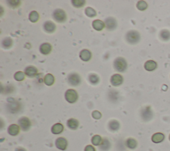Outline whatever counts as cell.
I'll return each instance as SVG.
<instances>
[{"mask_svg": "<svg viewBox=\"0 0 170 151\" xmlns=\"http://www.w3.org/2000/svg\"><path fill=\"white\" fill-rule=\"evenodd\" d=\"M68 82L72 86H77L81 83V78L78 73H72L68 76Z\"/></svg>", "mask_w": 170, "mask_h": 151, "instance_id": "obj_6", "label": "cell"}, {"mask_svg": "<svg viewBox=\"0 0 170 151\" xmlns=\"http://www.w3.org/2000/svg\"><path fill=\"white\" fill-rule=\"evenodd\" d=\"M20 127L16 124H11L7 129V132L11 136H17L19 133Z\"/></svg>", "mask_w": 170, "mask_h": 151, "instance_id": "obj_15", "label": "cell"}, {"mask_svg": "<svg viewBox=\"0 0 170 151\" xmlns=\"http://www.w3.org/2000/svg\"><path fill=\"white\" fill-rule=\"evenodd\" d=\"M92 27L95 29V30L100 31L103 30V29L105 27V23L103 22V21H101L100 19H96L95 21H93Z\"/></svg>", "mask_w": 170, "mask_h": 151, "instance_id": "obj_18", "label": "cell"}, {"mask_svg": "<svg viewBox=\"0 0 170 151\" xmlns=\"http://www.w3.org/2000/svg\"><path fill=\"white\" fill-rule=\"evenodd\" d=\"M84 151H96V149L92 145H87L84 149Z\"/></svg>", "mask_w": 170, "mask_h": 151, "instance_id": "obj_36", "label": "cell"}, {"mask_svg": "<svg viewBox=\"0 0 170 151\" xmlns=\"http://www.w3.org/2000/svg\"><path fill=\"white\" fill-rule=\"evenodd\" d=\"M52 50V46L49 43H44L41 45L39 51L42 55H48Z\"/></svg>", "mask_w": 170, "mask_h": 151, "instance_id": "obj_14", "label": "cell"}, {"mask_svg": "<svg viewBox=\"0 0 170 151\" xmlns=\"http://www.w3.org/2000/svg\"><path fill=\"white\" fill-rule=\"evenodd\" d=\"M7 3L8 5L13 8H15L17 7H18L21 4L20 1H15V0H14V1H7Z\"/></svg>", "mask_w": 170, "mask_h": 151, "instance_id": "obj_34", "label": "cell"}, {"mask_svg": "<svg viewBox=\"0 0 170 151\" xmlns=\"http://www.w3.org/2000/svg\"><path fill=\"white\" fill-rule=\"evenodd\" d=\"M67 126L71 130H76L77 129L79 126V121L73 118L69 119L67 120Z\"/></svg>", "mask_w": 170, "mask_h": 151, "instance_id": "obj_20", "label": "cell"}, {"mask_svg": "<svg viewBox=\"0 0 170 151\" xmlns=\"http://www.w3.org/2000/svg\"><path fill=\"white\" fill-rule=\"evenodd\" d=\"M65 98L68 103H75L78 100L79 95L75 90L68 89L65 93Z\"/></svg>", "mask_w": 170, "mask_h": 151, "instance_id": "obj_4", "label": "cell"}, {"mask_svg": "<svg viewBox=\"0 0 170 151\" xmlns=\"http://www.w3.org/2000/svg\"><path fill=\"white\" fill-rule=\"evenodd\" d=\"M160 37L161 40L168 41L170 39V31L167 30V29H163L160 31Z\"/></svg>", "mask_w": 170, "mask_h": 151, "instance_id": "obj_25", "label": "cell"}, {"mask_svg": "<svg viewBox=\"0 0 170 151\" xmlns=\"http://www.w3.org/2000/svg\"><path fill=\"white\" fill-rule=\"evenodd\" d=\"M85 14H86L89 18H94L96 16V11L91 7H88L85 9Z\"/></svg>", "mask_w": 170, "mask_h": 151, "instance_id": "obj_29", "label": "cell"}, {"mask_svg": "<svg viewBox=\"0 0 170 151\" xmlns=\"http://www.w3.org/2000/svg\"><path fill=\"white\" fill-rule=\"evenodd\" d=\"M126 39L127 43L130 44H136L140 40V33L136 30H130L127 31L126 35Z\"/></svg>", "mask_w": 170, "mask_h": 151, "instance_id": "obj_1", "label": "cell"}, {"mask_svg": "<svg viewBox=\"0 0 170 151\" xmlns=\"http://www.w3.org/2000/svg\"><path fill=\"white\" fill-rule=\"evenodd\" d=\"M71 3L74 7L76 8H80L84 6V4L86 3V2L84 1V0H73Z\"/></svg>", "mask_w": 170, "mask_h": 151, "instance_id": "obj_31", "label": "cell"}, {"mask_svg": "<svg viewBox=\"0 0 170 151\" xmlns=\"http://www.w3.org/2000/svg\"><path fill=\"white\" fill-rule=\"evenodd\" d=\"M108 127L110 131H116L120 128V123L116 120H112L108 123Z\"/></svg>", "mask_w": 170, "mask_h": 151, "instance_id": "obj_24", "label": "cell"}, {"mask_svg": "<svg viewBox=\"0 0 170 151\" xmlns=\"http://www.w3.org/2000/svg\"><path fill=\"white\" fill-rule=\"evenodd\" d=\"M53 18L58 23H63L67 20L65 11L61 9H56L53 13Z\"/></svg>", "mask_w": 170, "mask_h": 151, "instance_id": "obj_3", "label": "cell"}, {"mask_svg": "<svg viewBox=\"0 0 170 151\" xmlns=\"http://www.w3.org/2000/svg\"><path fill=\"white\" fill-rule=\"evenodd\" d=\"M15 151H27V150L22 147H19L15 149Z\"/></svg>", "mask_w": 170, "mask_h": 151, "instance_id": "obj_37", "label": "cell"}, {"mask_svg": "<svg viewBox=\"0 0 170 151\" xmlns=\"http://www.w3.org/2000/svg\"><path fill=\"white\" fill-rule=\"evenodd\" d=\"M43 81L46 85L51 86L55 83V77L51 74H50V73L47 74L44 77Z\"/></svg>", "mask_w": 170, "mask_h": 151, "instance_id": "obj_22", "label": "cell"}, {"mask_svg": "<svg viewBox=\"0 0 170 151\" xmlns=\"http://www.w3.org/2000/svg\"><path fill=\"white\" fill-rule=\"evenodd\" d=\"M56 147L61 150H65L68 146V142L65 138L59 137L55 141Z\"/></svg>", "mask_w": 170, "mask_h": 151, "instance_id": "obj_9", "label": "cell"}, {"mask_svg": "<svg viewBox=\"0 0 170 151\" xmlns=\"http://www.w3.org/2000/svg\"><path fill=\"white\" fill-rule=\"evenodd\" d=\"M126 145L130 149H135L138 146V142L133 138H128L126 141Z\"/></svg>", "mask_w": 170, "mask_h": 151, "instance_id": "obj_21", "label": "cell"}, {"mask_svg": "<svg viewBox=\"0 0 170 151\" xmlns=\"http://www.w3.org/2000/svg\"><path fill=\"white\" fill-rule=\"evenodd\" d=\"M103 138L98 135L93 136L91 139L92 144L95 146H100L102 144V142H103Z\"/></svg>", "mask_w": 170, "mask_h": 151, "instance_id": "obj_27", "label": "cell"}, {"mask_svg": "<svg viewBox=\"0 0 170 151\" xmlns=\"http://www.w3.org/2000/svg\"><path fill=\"white\" fill-rule=\"evenodd\" d=\"M141 117L144 121H150L153 118V111L150 107H144L141 111Z\"/></svg>", "mask_w": 170, "mask_h": 151, "instance_id": "obj_7", "label": "cell"}, {"mask_svg": "<svg viewBox=\"0 0 170 151\" xmlns=\"http://www.w3.org/2000/svg\"><path fill=\"white\" fill-rule=\"evenodd\" d=\"M92 116L95 119L99 120L100 119H101L102 114H101V112H99V111H94L92 113Z\"/></svg>", "mask_w": 170, "mask_h": 151, "instance_id": "obj_35", "label": "cell"}, {"mask_svg": "<svg viewBox=\"0 0 170 151\" xmlns=\"http://www.w3.org/2000/svg\"><path fill=\"white\" fill-rule=\"evenodd\" d=\"M169 141H170V135H169Z\"/></svg>", "mask_w": 170, "mask_h": 151, "instance_id": "obj_38", "label": "cell"}, {"mask_svg": "<svg viewBox=\"0 0 170 151\" xmlns=\"http://www.w3.org/2000/svg\"><path fill=\"white\" fill-rule=\"evenodd\" d=\"M39 19V15L36 11H32L29 15V19L32 23H36Z\"/></svg>", "mask_w": 170, "mask_h": 151, "instance_id": "obj_26", "label": "cell"}, {"mask_svg": "<svg viewBox=\"0 0 170 151\" xmlns=\"http://www.w3.org/2000/svg\"><path fill=\"white\" fill-rule=\"evenodd\" d=\"M19 127L23 131H27L31 128V123L29 118L26 116H23L18 120Z\"/></svg>", "mask_w": 170, "mask_h": 151, "instance_id": "obj_5", "label": "cell"}, {"mask_svg": "<svg viewBox=\"0 0 170 151\" xmlns=\"http://www.w3.org/2000/svg\"><path fill=\"white\" fill-rule=\"evenodd\" d=\"M38 73L37 69L34 66H28L25 69V74L29 77H35Z\"/></svg>", "mask_w": 170, "mask_h": 151, "instance_id": "obj_13", "label": "cell"}, {"mask_svg": "<svg viewBox=\"0 0 170 151\" xmlns=\"http://www.w3.org/2000/svg\"><path fill=\"white\" fill-rule=\"evenodd\" d=\"M136 7L138 8V10L140 11H144L148 8V3L144 1H139L137 3Z\"/></svg>", "mask_w": 170, "mask_h": 151, "instance_id": "obj_33", "label": "cell"}, {"mask_svg": "<svg viewBox=\"0 0 170 151\" xmlns=\"http://www.w3.org/2000/svg\"><path fill=\"white\" fill-rule=\"evenodd\" d=\"M100 81L99 77L96 74H91L89 75V81H90L93 85H96V84L99 83Z\"/></svg>", "mask_w": 170, "mask_h": 151, "instance_id": "obj_30", "label": "cell"}, {"mask_svg": "<svg viewBox=\"0 0 170 151\" xmlns=\"http://www.w3.org/2000/svg\"><path fill=\"white\" fill-rule=\"evenodd\" d=\"M105 27L109 31H113L116 29L117 27L118 23L115 18H112V17H109V18H106L105 19Z\"/></svg>", "mask_w": 170, "mask_h": 151, "instance_id": "obj_8", "label": "cell"}, {"mask_svg": "<svg viewBox=\"0 0 170 151\" xmlns=\"http://www.w3.org/2000/svg\"><path fill=\"white\" fill-rule=\"evenodd\" d=\"M110 146H111V144H110L109 140L108 138H103V142H102V144L100 145L99 148L102 151H108L110 149Z\"/></svg>", "mask_w": 170, "mask_h": 151, "instance_id": "obj_23", "label": "cell"}, {"mask_svg": "<svg viewBox=\"0 0 170 151\" xmlns=\"http://www.w3.org/2000/svg\"><path fill=\"white\" fill-rule=\"evenodd\" d=\"M12 43H13V41L10 38V37H6V38L3 39L2 45L3 48L8 49V48H10L11 47Z\"/></svg>", "mask_w": 170, "mask_h": 151, "instance_id": "obj_28", "label": "cell"}, {"mask_svg": "<svg viewBox=\"0 0 170 151\" xmlns=\"http://www.w3.org/2000/svg\"><path fill=\"white\" fill-rule=\"evenodd\" d=\"M114 67L118 72H124L127 67V63L124 58L117 57L114 61Z\"/></svg>", "mask_w": 170, "mask_h": 151, "instance_id": "obj_2", "label": "cell"}, {"mask_svg": "<svg viewBox=\"0 0 170 151\" xmlns=\"http://www.w3.org/2000/svg\"><path fill=\"white\" fill-rule=\"evenodd\" d=\"M158 64L157 63L153 60L147 61L144 64V69L148 71H153L156 69Z\"/></svg>", "mask_w": 170, "mask_h": 151, "instance_id": "obj_16", "label": "cell"}, {"mask_svg": "<svg viewBox=\"0 0 170 151\" xmlns=\"http://www.w3.org/2000/svg\"><path fill=\"white\" fill-rule=\"evenodd\" d=\"M165 139V135L163 133H157L154 134L152 137V141L154 143H160Z\"/></svg>", "mask_w": 170, "mask_h": 151, "instance_id": "obj_17", "label": "cell"}, {"mask_svg": "<svg viewBox=\"0 0 170 151\" xmlns=\"http://www.w3.org/2000/svg\"><path fill=\"white\" fill-rule=\"evenodd\" d=\"M25 75L22 71H18L14 75V79L18 81H22L25 79Z\"/></svg>", "mask_w": 170, "mask_h": 151, "instance_id": "obj_32", "label": "cell"}, {"mask_svg": "<svg viewBox=\"0 0 170 151\" xmlns=\"http://www.w3.org/2000/svg\"><path fill=\"white\" fill-rule=\"evenodd\" d=\"M64 131V126L61 123L55 124L51 128V132L54 135H59Z\"/></svg>", "mask_w": 170, "mask_h": 151, "instance_id": "obj_19", "label": "cell"}, {"mask_svg": "<svg viewBox=\"0 0 170 151\" xmlns=\"http://www.w3.org/2000/svg\"><path fill=\"white\" fill-rule=\"evenodd\" d=\"M43 29L47 33H52L55 32V29H56V26L51 21H47L43 24Z\"/></svg>", "mask_w": 170, "mask_h": 151, "instance_id": "obj_11", "label": "cell"}, {"mask_svg": "<svg viewBox=\"0 0 170 151\" xmlns=\"http://www.w3.org/2000/svg\"><path fill=\"white\" fill-rule=\"evenodd\" d=\"M123 81H124L123 77L120 74H114L110 79V83H111L112 85L114 87H118L122 85Z\"/></svg>", "mask_w": 170, "mask_h": 151, "instance_id": "obj_10", "label": "cell"}, {"mask_svg": "<svg viewBox=\"0 0 170 151\" xmlns=\"http://www.w3.org/2000/svg\"><path fill=\"white\" fill-rule=\"evenodd\" d=\"M80 58L81 59V60L87 62L89 61L92 58V53L88 49H83L80 52Z\"/></svg>", "mask_w": 170, "mask_h": 151, "instance_id": "obj_12", "label": "cell"}]
</instances>
